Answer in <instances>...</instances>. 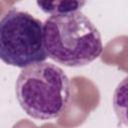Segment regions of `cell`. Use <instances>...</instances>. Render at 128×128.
I'll return each mask as SVG.
<instances>
[{
  "label": "cell",
  "mask_w": 128,
  "mask_h": 128,
  "mask_svg": "<svg viewBox=\"0 0 128 128\" xmlns=\"http://www.w3.org/2000/svg\"><path fill=\"white\" fill-rule=\"evenodd\" d=\"M43 27L48 58L59 64L85 66L102 53L100 32L81 11L51 15Z\"/></svg>",
  "instance_id": "6da1fadb"
},
{
  "label": "cell",
  "mask_w": 128,
  "mask_h": 128,
  "mask_svg": "<svg viewBox=\"0 0 128 128\" xmlns=\"http://www.w3.org/2000/svg\"><path fill=\"white\" fill-rule=\"evenodd\" d=\"M15 93L26 114L41 121L59 118L71 102L68 76L60 67L45 61L23 68Z\"/></svg>",
  "instance_id": "7a4b0ae2"
},
{
  "label": "cell",
  "mask_w": 128,
  "mask_h": 128,
  "mask_svg": "<svg viewBox=\"0 0 128 128\" xmlns=\"http://www.w3.org/2000/svg\"><path fill=\"white\" fill-rule=\"evenodd\" d=\"M31 14L12 8L0 22V57L8 65L25 68L48 58L44 27Z\"/></svg>",
  "instance_id": "3957f363"
},
{
  "label": "cell",
  "mask_w": 128,
  "mask_h": 128,
  "mask_svg": "<svg viewBox=\"0 0 128 128\" xmlns=\"http://www.w3.org/2000/svg\"><path fill=\"white\" fill-rule=\"evenodd\" d=\"M38 7L47 14L59 15L80 11L86 0H36Z\"/></svg>",
  "instance_id": "277c9868"
},
{
  "label": "cell",
  "mask_w": 128,
  "mask_h": 128,
  "mask_svg": "<svg viewBox=\"0 0 128 128\" xmlns=\"http://www.w3.org/2000/svg\"><path fill=\"white\" fill-rule=\"evenodd\" d=\"M112 103L118 120L128 126V75L117 85Z\"/></svg>",
  "instance_id": "5b68a950"
}]
</instances>
